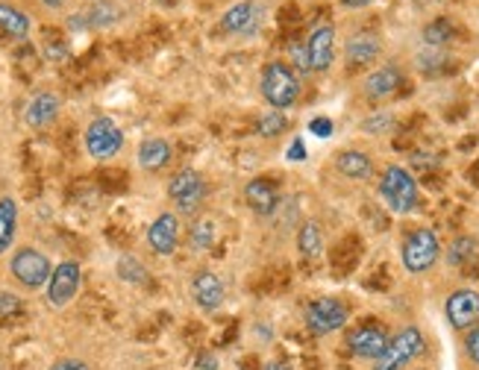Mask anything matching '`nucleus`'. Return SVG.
<instances>
[{
    "label": "nucleus",
    "mask_w": 479,
    "mask_h": 370,
    "mask_svg": "<svg viewBox=\"0 0 479 370\" xmlns=\"http://www.w3.org/2000/svg\"><path fill=\"white\" fill-rule=\"evenodd\" d=\"M259 89H262L264 101L271 103V109H288L292 103H297V97H300V80L285 62H271V65H264L262 71Z\"/></svg>",
    "instance_id": "f257e3e1"
},
{
    "label": "nucleus",
    "mask_w": 479,
    "mask_h": 370,
    "mask_svg": "<svg viewBox=\"0 0 479 370\" xmlns=\"http://www.w3.org/2000/svg\"><path fill=\"white\" fill-rule=\"evenodd\" d=\"M380 194L388 203V209L397 215H409L414 212V206H418V182H414V177L400 165H388L383 170Z\"/></svg>",
    "instance_id": "f03ea898"
},
{
    "label": "nucleus",
    "mask_w": 479,
    "mask_h": 370,
    "mask_svg": "<svg viewBox=\"0 0 479 370\" xmlns=\"http://www.w3.org/2000/svg\"><path fill=\"white\" fill-rule=\"evenodd\" d=\"M426 350V338L418 326H403L397 336L388 341V350L374 362V370H406L418 355Z\"/></svg>",
    "instance_id": "7ed1b4c3"
},
{
    "label": "nucleus",
    "mask_w": 479,
    "mask_h": 370,
    "mask_svg": "<svg viewBox=\"0 0 479 370\" xmlns=\"http://www.w3.org/2000/svg\"><path fill=\"white\" fill-rule=\"evenodd\" d=\"M9 270H12V277L30 291L47 288L50 274H54L50 258L42 250H35V247H21V250H15V256H12V262H9Z\"/></svg>",
    "instance_id": "20e7f679"
},
{
    "label": "nucleus",
    "mask_w": 479,
    "mask_h": 370,
    "mask_svg": "<svg viewBox=\"0 0 479 370\" xmlns=\"http://www.w3.org/2000/svg\"><path fill=\"white\" fill-rule=\"evenodd\" d=\"M400 256H403V268H406L409 274H424V270H430L441 256L438 236L426 227L409 232V239L403 241Z\"/></svg>",
    "instance_id": "39448f33"
},
{
    "label": "nucleus",
    "mask_w": 479,
    "mask_h": 370,
    "mask_svg": "<svg viewBox=\"0 0 479 370\" xmlns=\"http://www.w3.org/2000/svg\"><path fill=\"white\" fill-rule=\"evenodd\" d=\"M306 326L309 332H314V336H333V332H338L344 324H347V306L342 300L335 297H321V300H312L306 306Z\"/></svg>",
    "instance_id": "423d86ee"
},
{
    "label": "nucleus",
    "mask_w": 479,
    "mask_h": 370,
    "mask_svg": "<svg viewBox=\"0 0 479 370\" xmlns=\"http://www.w3.org/2000/svg\"><path fill=\"white\" fill-rule=\"evenodd\" d=\"M124 147V132L112 118H95L85 130V151L95 159H112Z\"/></svg>",
    "instance_id": "0eeeda50"
},
{
    "label": "nucleus",
    "mask_w": 479,
    "mask_h": 370,
    "mask_svg": "<svg viewBox=\"0 0 479 370\" xmlns=\"http://www.w3.org/2000/svg\"><path fill=\"white\" fill-rule=\"evenodd\" d=\"M168 197L176 203V209H180L183 215H192V212H197V209H200V203H204L206 182H204V177L197 174V170L185 168V170H180V174L171 180Z\"/></svg>",
    "instance_id": "6e6552de"
},
{
    "label": "nucleus",
    "mask_w": 479,
    "mask_h": 370,
    "mask_svg": "<svg viewBox=\"0 0 479 370\" xmlns=\"http://www.w3.org/2000/svg\"><path fill=\"white\" fill-rule=\"evenodd\" d=\"M80 282H83V270L77 262H62L54 268L47 282V303L54 308H65L80 291Z\"/></svg>",
    "instance_id": "1a4fd4ad"
},
{
    "label": "nucleus",
    "mask_w": 479,
    "mask_h": 370,
    "mask_svg": "<svg viewBox=\"0 0 479 370\" xmlns=\"http://www.w3.org/2000/svg\"><path fill=\"white\" fill-rule=\"evenodd\" d=\"M388 332L376 324H362L356 329H350L347 336V350L356 355V359H368V362H376L380 355L388 350Z\"/></svg>",
    "instance_id": "9d476101"
},
{
    "label": "nucleus",
    "mask_w": 479,
    "mask_h": 370,
    "mask_svg": "<svg viewBox=\"0 0 479 370\" xmlns=\"http://www.w3.org/2000/svg\"><path fill=\"white\" fill-rule=\"evenodd\" d=\"M444 315H447V324L459 332L462 329L468 332L471 326H476L479 324V291L474 288L453 291L444 303Z\"/></svg>",
    "instance_id": "9b49d317"
},
{
    "label": "nucleus",
    "mask_w": 479,
    "mask_h": 370,
    "mask_svg": "<svg viewBox=\"0 0 479 370\" xmlns=\"http://www.w3.org/2000/svg\"><path fill=\"white\" fill-rule=\"evenodd\" d=\"M180 241V218L174 212H162L147 229V244L156 256H171Z\"/></svg>",
    "instance_id": "f8f14e48"
},
{
    "label": "nucleus",
    "mask_w": 479,
    "mask_h": 370,
    "mask_svg": "<svg viewBox=\"0 0 479 370\" xmlns=\"http://www.w3.org/2000/svg\"><path fill=\"white\" fill-rule=\"evenodd\" d=\"M306 56H309V71H326L335 59V30L330 24L314 27L309 42H306Z\"/></svg>",
    "instance_id": "ddd939ff"
},
{
    "label": "nucleus",
    "mask_w": 479,
    "mask_h": 370,
    "mask_svg": "<svg viewBox=\"0 0 479 370\" xmlns=\"http://www.w3.org/2000/svg\"><path fill=\"white\" fill-rule=\"evenodd\" d=\"M192 297L204 312H215L226 297L224 279L218 274H212V270H200V274H195V279H192Z\"/></svg>",
    "instance_id": "4468645a"
},
{
    "label": "nucleus",
    "mask_w": 479,
    "mask_h": 370,
    "mask_svg": "<svg viewBox=\"0 0 479 370\" xmlns=\"http://www.w3.org/2000/svg\"><path fill=\"white\" fill-rule=\"evenodd\" d=\"M244 197L250 209H254L256 215H274L276 212V203H280V191H276V182L274 180H264V177H256L244 185Z\"/></svg>",
    "instance_id": "2eb2a0df"
},
{
    "label": "nucleus",
    "mask_w": 479,
    "mask_h": 370,
    "mask_svg": "<svg viewBox=\"0 0 479 370\" xmlns=\"http://www.w3.org/2000/svg\"><path fill=\"white\" fill-rule=\"evenodd\" d=\"M403 83V73L397 65H383L371 71L368 77H364V94L371 97V101H385V97H392Z\"/></svg>",
    "instance_id": "dca6fc26"
},
{
    "label": "nucleus",
    "mask_w": 479,
    "mask_h": 370,
    "mask_svg": "<svg viewBox=\"0 0 479 370\" xmlns=\"http://www.w3.org/2000/svg\"><path fill=\"white\" fill-rule=\"evenodd\" d=\"M24 115H27V123L33 130L47 127V123H54L56 115H59V97L54 92H39L27 103V112H24Z\"/></svg>",
    "instance_id": "f3484780"
},
{
    "label": "nucleus",
    "mask_w": 479,
    "mask_h": 370,
    "mask_svg": "<svg viewBox=\"0 0 479 370\" xmlns=\"http://www.w3.org/2000/svg\"><path fill=\"white\" fill-rule=\"evenodd\" d=\"M256 21H259V9L256 4H250V0H244V4H235L233 9H226L224 12V18H221V27L226 33H250L256 27Z\"/></svg>",
    "instance_id": "a211bd4d"
},
{
    "label": "nucleus",
    "mask_w": 479,
    "mask_h": 370,
    "mask_svg": "<svg viewBox=\"0 0 479 370\" xmlns=\"http://www.w3.org/2000/svg\"><path fill=\"white\" fill-rule=\"evenodd\" d=\"M380 51H383V44H380L376 35L359 33V35H353V39L347 42V62H350V65H356V68L371 65V62L380 56Z\"/></svg>",
    "instance_id": "6ab92c4d"
},
{
    "label": "nucleus",
    "mask_w": 479,
    "mask_h": 370,
    "mask_svg": "<svg viewBox=\"0 0 479 370\" xmlns=\"http://www.w3.org/2000/svg\"><path fill=\"white\" fill-rule=\"evenodd\" d=\"M171 159V144L165 139H145L138 144V165L145 170H159L165 168Z\"/></svg>",
    "instance_id": "aec40b11"
},
{
    "label": "nucleus",
    "mask_w": 479,
    "mask_h": 370,
    "mask_svg": "<svg viewBox=\"0 0 479 370\" xmlns=\"http://www.w3.org/2000/svg\"><path fill=\"white\" fill-rule=\"evenodd\" d=\"M335 168L350 180H368L374 174V162L368 153L362 151H344L335 156Z\"/></svg>",
    "instance_id": "412c9836"
},
{
    "label": "nucleus",
    "mask_w": 479,
    "mask_h": 370,
    "mask_svg": "<svg viewBox=\"0 0 479 370\" xmlns=\"http://www.w3.org/2000/svg\"><path fill=\"white\" fill-rule=\"evenodd\" d=\"M0 30H4L9 39H27L30 33V18L24 15L21 9L0 4Z\"/></svg>",
    "instance_id": "4be33fe9"
},
{
    "label": "nucleus",
    "mask_w": 479,
    "mask_h": 370,
    "mask_svg": "<svg viewBox=\"0 0 479 370\" xmlns=\"http://www.w3.org/2000/svg\"><path fill=\"white\" fill-rule=\"evenodd\" d=\"M297 247L306 258H318L324 253V229L318 220H306L297 232Z\"/></svg>",
    "instance_id": "5701e85b"
},
{
    "label": "nucleus",
    "mask_w": 479,
    "mask_h": 370,
    "mask_svg": "<svg viewBox=\"0 0 479 370\" xmlns=\"http://www.w3.org/2000/svg\"><path fill=\"white\" fill-rule=\"evenodd\" d=\"M15 227H18V206L12 197L0 200V253H6L15 239Z\"/></svg>",
    "instance_id": "b1692460"
},
{
    "label": "nucleus",
    "mask_w": 479,
    "mask_h": 370,
    "mask_svg": "<svg viewBox=\"0 0 479 370\" xmlns=\"http://www.w3.org/2000/svg\"><path fill=\"white\" fill-rule=\"evenodd\" d=\"M256 130L262 139H276V135H283L288 130V118L283 115V109H271V112L259 115Z\"/></svg>",
    "instance_id": "393cba45"
},
{
    "label": "nucleus",
    "mask_w": 479,
    "mask_h": 370,
    "mask_svg": "<svg viewBox=\"0 0 479 370\" xmlns=\"http://www.w3.org/2000/svg\"><path fill=\"white\" fill-rule=\"evenodd\" d=\"M474 253H476V241L474 239H456L450 244V250H447V262L450 265H462V262H468V258H474Z\"/></svg>",
    "instance_id": "a878e982"
},
{
    "label": "nucleus",
    "mask_w": 479,
    "mask_h": 370,
    "mask_svg": "<svg viewBox=\"0 0 479 370\" xmlns=\"http://www.w3.org/2000/svg\"><path fill=\"white\" fill-rule=\"evenodd\" d=\"M450 35H453V27H450V21H447V18H438V21H433L430 27L424 30L426 44H433V47L447 44V42H450Z\"/></svg>",
    "instance_id": "bb28decb"
},
{
    "label": "nucleus",
    "mask_w": 479,
    "mask_h": 370,
    "mask_svg": "<svg viewBox=\"0 0 479 370\" xmlns=\"http://www.w3.org/2000/svg\"><path fill=\"white\" fill-rule=\"evenodd\" d=\"M212 241H215V224L212 220H197L192 229V247L195 250H209Z\"/></svg>",
    "instance_id": "cd10ccee"
},
{
    "label": "nucleus",
    "mask_w": 479,
    "mask_h": 370,
    "mask_svg": "<svg viewBox=\"0 0 479 370\" xmlns=\"http://www.w3.org/2000/svg\"><path fill=\"white\" fill-rule=\"evenodd\" d=\"M118 277L127 279V282H142V279H147V270L138 265L133 256H124L118 262Z\"/></svg>",
    "instance_id": "c85d7f7f"
},
{
    "label": "nucleus",
    "mask_w": 479,
    "mask_h": 370,
    "mask_svg": "<svg viewBox=\"0 0 479 370\" xmlns=\"http://www.w3.org/2000/svg\"><path fill=\"white\" fill-rule=\"evenodd\" d=\"M392 127H394V118L388 115V112H376L374 118H368V121L362 123V130H364V132H376V135H380V132H388Z\"/></svg>",
    "instance_id": "c756f323"
},
{
    "label": "nucleus",
    "mask_w": 479,
    "mask_h": 370,
    "mask_svg": "<svg viewBox=\"0 0 479 370\" xmlns=\"http://www.w3.org/2000/svg\"><path fill=\"white\" fill-rule=\"evenodd\" d=\"M464 353H468V359L479 367V324L468 329V336H464Z\"/></svg>",
    "instance_id": "7c9ffc66"
},
{
    "label": "nucleus",
    "mask_w": 479,
    "mask_h": 370,
    "mask_svg": "<svg viewBox=\"0 0 479 370\" xmlns=\"http://www.w3.org/2000/svg\"><path fill=\"white\" fill-rule=\"evenodd\" d=\"M309 130H312V135H318V139H330V135H333V121L330 118H314L309 123Z\"/></svg>",
    "instance_id": "2f4dec72"
},
{
    "label": "nucleus",
    "mask_w": 479,
    "mask_h": 370,
    "mask_svg": "<svg viewBox=\"0 0 479 370\" xmlns=\"http://www.w3.org/2000/svg\"><path fill=\"white\" fill-rule=\"evenodd\" d=\"M21 308V300L15 297V294H0V315H12Z\"/></svg>",
    "instance_id": "473e14b6"
},
{
    "label": "nucleus",
    "mask_w": 479,
    "mask_h": 370,
    "mask_svg": "<svg viewBox=\"0 0 479 370\" xmlns=\"http://www.w3.org/2000/svg\"><path fill=\"white\" fill-rule=\"evenodd\" d=\"M47 370H92L85 362H80V359H59V362H54Z\"/></svg>",
    "instance_id": "72a5a7b5"
},
{
    "label": "nucleus",
    "mask_w": 479,
    "mask_h": 370,
    "mask_svg": "<svg viewBox=\"0 0 479 370\" xmlns=\"http://www.w3.org/2000/svg\"><path fill=\"white\" fill-rule=\"evenodd\" d=\"M195 370H218V359L212 353H204V355H197V362H195Z\"/></svg>",
    "instance_id": "f704fd0d"
},
{
    "label": "nucleus",
    "mask_w": 479,
    "mask_h": 370,
    "mask_svg": "<svg viewBox=\"0 0 479 370\" xmlns=\"http://www.w3.org/2000/svg\"><path fill=\"white\" fill-rule=\"evenodd\" d=\"M294 159H306V147H304V141H294L292 147H288V162H294Z\"/></svg>",
    "instance_id": "c9c22d12"
},
{
    "label": "nucleus",
    "mask_w": 479,
    "mask_h": 370,
    "mask_svg": "<svg viewBox=\"0 0 479 370\" xmlns=\"http://www.w3.org/2000/svg\"><path fill=\"white\" fill-rule=\"evenodd\" d=\"M264 370H288V365L285 362H268V365H264Z\"/></svg>",
    "instance_id": "e433bc0d"
},
{
    "label": "nucleus",
    "mask_w": 479,
    "mask_h": 370,
    "mask_svg": "<svg viewBox=\"0 0 479 370\" xmlns=\"http://www.w3.org/2000/svg\"><path fill=\"white\" fill-rule=\"evenodd\" d=\"M42 4H45L47 9H59L62 4H65V0H42Z\"/></svg>",
    "instance_id": "4c0bfd02"
}]
</instances>
